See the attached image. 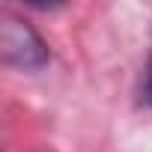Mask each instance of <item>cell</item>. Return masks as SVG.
I'll return each mask as SVG.
<instances>
[{
    "instance_id": "1",
    "label": "cell",
    "mask_w": 152,
    "mask_h": 152,
    "mask_svg": "<svg viewBox=\"0 0 152 152\" xmlns=\"http://www.w3.org/2000/svg\"><path fill=\"white\" fill-rule=\"evenodd\" d=\"M0 57L12 69L39 72L48 66L51 51L33 24H27L24 18H18L12 12H3L0 15Z\"/></svg>"
},
{
    "instance_id": "2",
    "label": "cell",
    "mask_w": 152,
    "mask_h": 152,
    "mask_svg": "<svg viewBox=\"0 0 152 152\" xmlns=\"http://www.w3.org/2000/svg\"><path fill=\"white\" fill-rule=\"evenodd\" d=\"M140 99L143 104L152 107V51H149V60H146V69H143V87H140Z\"/></svg>"
}]
</instances>
